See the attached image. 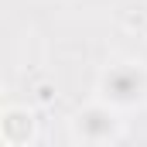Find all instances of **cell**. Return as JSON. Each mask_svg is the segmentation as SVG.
<instances>
[{"label":"cell","instance_id":"cell-1","mask_svg":"<svg viewBox=\"0 0 147 147\" xmlns=\"http://www.w3.org/2000/svg\"><path fill=\"white\" fill-rule=\"evenodd\" d=\"M96 99L110 103L113 110H120V113L147 106V65L137 62V58H116V62H110L99 72Z\"/></svg>","mask_w":147,"mask_h":147},{"label":"cell","instance_id":"cell-2","mask_svg":"<svg viewBox=\"0 0 147 147\" xmlns=\"http://www.w3.org/2000/svg\"><path fill=\"white\" fill-rule=\"evenodd\" d=\"M69 134H72L75 144L103 147V144H120L127 137V123H123V113L120 110H113L110 103L96 99V103H86L82 110L72 113Z\"/></svg>","mask_w":147,"mask_h":147},{"label":"cell","instance_id":"cell-3","mask_svg":"<svg viewBox=\"0 0 147 147\" xmlns=\"http://www.w3.org/2000/svg\"><path fill=\"white\" fill-rule=\"evenodd\" d=\"M38 140V116L28 106H3L0 113V144L3 147H28Z\"/></svg>","mask_w":147,"mask_h":147}]
</instances>
